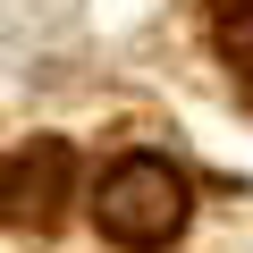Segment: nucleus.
Returning <instances> with one entry per match:
<instances>
[{
  "label": "nucleus",
  "mask_w": 253,
  "mask_h": 253,
  "mask_svg": "<svg viewBox=\"0 0 253 253\" xmlns=\"http://www.w3.org/2000/svg\"><path fill=\"white\" fill-rule=\"evenodd\" d=\"M93 219H101V236H110V245L152 253V245H169V236L186 228V177H177L169 161H152V152H126V161L101 177Z\"/></svg>",
  "instance_id": "1"
},
{
  "label": "nucleus",
  "mask_w": 253,
  "mask_h": 253,
  "mask_svg": "<svg viewBox=\"0 0 253 253\" xmlns=\"http://www.w3.org/2000/svg\"><path fill=\"white\" fill-rule=\"evenodd\" d=\"M59 194H68V144L59 135H34L9 152V219L17 228H51L59 219Z\"/></svg>",
  "instance_id": "2"
},
{
  "label": "nucleus",
  "mask_w": 253,
  "mask_h": 253,
  "mask_svg": "<svg viewBox=\"0 0 253 253\" xmlns=\"http://www.w3.org/2000/svg\"><path fill=\"white\" fill-rule=\"evenodd\" d=\"M211 42H219L228 68L253 76V0H211Z\"/></svg>",
  "instance_id": "3"
}]
</instances>
